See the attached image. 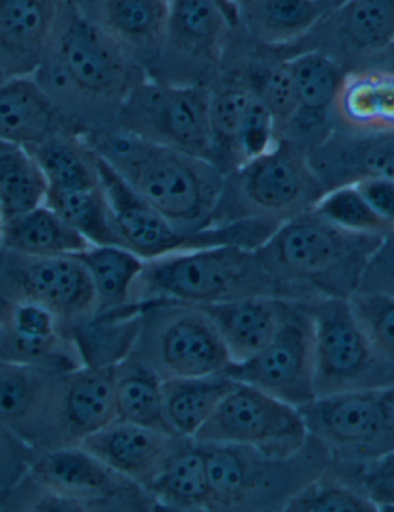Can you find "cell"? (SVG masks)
<instances>
[{"label": "cell", "instance_id": "obj_17", "mask_svg": "<svg viewBox=\"0 0 394 512\" xmlns=\"http://www.w3.org/2000/svg\"><path fill=\"white\" fill-rule=\"evenodd\" d=\"M0 361L67 373L84 366L67 325L27 297L0 290Z\"/></svg>", "mask_w": 394, "mask_h": 512}, {"label": "cell", "instance_id": "obj_49", "mask_svg": "<svg viewBox=\"0 0 394 512\" xmlns=\"http://www.w3.org/2000/svg\"><path fill=\"white\" fill-rule=\"evenodd\" d=\"M320 4L323 5V7L327 8L328 11L333 10V8H336L337 5L342 4L344 0H319Z\"/></svg>", "mask_w": 394, "mask_h": 512}, {"label": "cell", "instance_id": "obj_16", "mask_svg": "<svg viewBox=\"0 0 394 512\" xmlns=\"http://www.w3.org/2000/svg\"><path fill=\"white\" fill-rule=\"evenodd\" d=\"M0 290L42 305L68 330L95 313L92 282L75 256L31 257L2 248Z\"/></svg>", "mask_w": 394, "mask_h": 512}, {"label": "cell", "instance_id": "obj_33", "mask_svg": "<svg viewBox=\"0 0 394 512\" xmlns=\"http://www.w3.org/2000/svg\"><path fill=\"white\" fill-rule=\"evenodd\" d=\"M27 149L41 168L48 189L73 191L101 185L98 155L85 141L84 135L72 130H58L41 143L27 146Z\"/></svg>", "mask_w": 394, "mask_h": 512}, {"label": "cell", "instance_id": "obj_32", "mask_svg": "<svg viewBox=\"0 0 394 512\" xmlns=\"http://www.w3.org/2000/svg\"><path fill=\"white\" fill-rule=\"evenodd\" d=\"M235 383L226 373L164 379L163 412L170 434L194 438Z\"/></svg>", "mask_w": 394, "mask_h": 512}, {"label": "cell", "instance_id": "obj_38", "mask_svg": "<svg viewBox=\"0 0 394 512\" xmlns=\"http://www.w3.org/2000/svg\"><path fill=\"white\" fill-rule=\"evenodd\" d=\"M45 205L53 209L90 245L121 246L113 225L109 202L101 185L98 188L73 191L48 189Z\"/></svg>", "mask_w": 394, "mask_h": 512}, {"label": "cell", "instance_id": "obj_29", "mask_svg": "<svg viewBox=\"0 0 394 512\" xmlns=\"http://www.w3.org/2000/svg\"><path fill=\"white\" fill-rule=\"evenodd\" d=\"M147 492L158 511H211L208 465L203 446L184 438Z\"/></svg>", "mask_w": 394, "mask_h": 512}, {"label": "cell", "instance_id": "obj_25", "mask_svg": "<svg viewBox=\"0 0 394 512\" xmlns=\"http://www.w3.org/2000/svg\"><path fill=\"white\" fill-rule=\"evenodd\" d=\"M334 130L374 135L394 130V73L378 67L350 70L333 106Z\"/></svg>", "mask_w": 394, "mask_h": 512}, {"label": "cell", "instance_id": "obj_9", "mask_svg": "<svg viewBox=\"0 0 394 512\" xmlns=\"http://www.w3.org/2000/svg\"><path fill=\"white\" fill-rule=\"evenodd\" d=\"M317 396L394 389V364L374 349L348 299L311 302Z\"/></svg>", "mask_w": 394, "mask_h": 512}, {"label": "cell", "instance_id": "obj_30", "mask_svg": "<svg viewBox=\"0 0 394 512\" xmlns=\"http://www.w3.org/2000/svg\"><path fill=\"white\" fill-rule=\"evenodd\" d=\"M141 304L93 313L70 328L85 367H113L132 353L140 332Z\"/></svg>", "mask_w": 394, "mask_h": 512}, {"label": "cell", "instance_id": "obj_46", "mask_svg": "<svg viewBox=\"0 0 394 512\" xmlns=\"http://www.w3.org/2000/svg\"><path fill=\"white\" fill-rule=\"evenodd\" d=\"M357 191L367 200L379 219L394 233V181L384 178H365L353 183ZM390 234V236H391Z\"/></svg>", "mask_w": 394, "mask_h": 512}, {"label": "cell", "instance_id": "obj_44", "mask_svg": "<svg viewBox=\"0 0 394 512\" xmlns=\"http://www.w3.org/2000/svg\"><path fill=\"white\" fill-rule=\"evenodd\" d=\"M33 451L0 426V495L13 489L30 468Z\"/></svg>", "mask_w": 394, "mask_h": 512}, {"label": "cell", "instance_id": "obj_6", "mask_svg": "<svg viewBox=\"0 0 394 512\" xmlns=\"http://www.w3.org/2000/svg\"><path fill=\"white\" fill-rule=\"evenodd\" d=\"M208 465L211 511H285L297 492L330 468V451L308 437L294 454L271 455L248 446L201 444Z\"/></svg>", "mask_w": 394, "mask_h": 512}, {"label": "cell", "instance_id": "obj_4", "mask_svg": "<svg viewBox=\"0 0 394 512\" xmlns=\"http://www.w3.org/2000/svg\"><path fill=\"white\" fill-rule=\"evenodd\" d=\"M8 511H158L152 495L89 452L70 448L33 452L22 482L0 495Z\"/></svg>", "mask_w": 394, "mask_h": 512}, {"label": "cell", "instance_id": "obj_26", "mask_svg": "<svg viewBox=\"0 0 394 512\" xmlns=\"http://www.w3.org/2000/svg\"><path fill=\"white\" fill-rule=\"evenodd\" d=\"M200 307L214 322L232 364H240L262 352L276 335L282 299L248 297Z\"/></svg>", "mask_w": 394, "mask_h": 512}, {"label": "cell", "instance_id": "obj_28", "mask_svg": "<svg viewBox=\"0 0 394 512\" xmlns=\"http://www.w3.org/2000/svg\"><path fill=\"white\" fill-rule=\"evenodd\" d=\"M328 13L319 0H249L238 8V27L263 47L285 48L302 41Z\"/></svg>", "mask_w": 394, "mask_h": 512}, {"label": "cell", "instance_id": "obj_13", "mask_svg": "<svg viewBox=\"0 0 394 512\" xmlns=\"http://www.w3.org/2000/svg\"><path fill=\"white\" fill-rule=\"evenodd\" d=\"M314 372L316 338L311 302L282 299L279 327L271 342L254 358L231 364L225 373L299 409L316 398Z\"/></svg>", "mask_w": 394, "mask_h": 512}, {"label": "cell", "instance_id": "obj_22", "mask_svg": "<svg viewBox=\"0 0 394 512\" xmlns=\"http://www.w3.org/2000/svg\"><path fill=\"white\" fill-rule=\"evenodd\" d=\"M306 154L325 192L365 178L394 181V130L374 135L334 130Z\"/></svg>", "mask_w": 394, "mask_h": 512}, {"label": "cell", "instance_id": "obj_8", "mask_svg": "<svg viewBox=\"0 0 394 512\" xmlns=\"http://www.w3.org/2000/svg\"><path fill=\"white\" fill-rule=\"evenodd\" d=\"M140 332L132 352L161 379L220 375L231 366L225 344L200 305L140 302Z\"/></svg>", "mask_w": 394, "mask_h": 512}, {"label": "cell", "instance_id": "obj_18", "mask_svg": "<svg viewBox=\"0 0 394 512\" xmlns=\"http://www.w3.org/2000/svg\"><path fill=\"white\" fill-rule=\"evenodd\" d=\"M62 375L0 361V426L33 452L58 448Z\"/></svg>", "mask_w": 394, "mask_h": 512}, {"label": "cell", "instance_id": "obj_21", "mask_svg": "<svg viewBox=\"0 0 394 512\" xmlns=\"http://www.w3.org/2000/svg\"><path fill=\"white\" fill-rule=\"evenodd\" d=\"M183 440L152 427L115 420L85 438L79 448L147 491Z\"/></svg>", "mask_w": 394, "mask_h": 512}, {"label": "cell", "instance_id": "obj_3", "mask_svg": "<svg viewBox=\"0 0 394 512\" xmlns=\"http://www.w3.org/2000/svg\"><path fill=\"white\" fill-rule=\"evenodd\" d=\"M95 154L184 234L209 228L225 175L211 161L150 143L118 127L84 135Z\"/></svg>", "mask_w": 394, "mask_h": 512}, {"label": "cell", "instance_id": "obj_41", "mask_svg": "<svg viewBox=\"0 0 394 512\" xmlns=\"http://www.w3.org/2000/svg\"><path fill=\"white\" fill-rule=\"evenodd\" d=\"M348 302L374 349L394 364V296L357 291Z\"/></svg>", "mask_w": 394, "mask_h": 512}, {"label": "cell", "instance_id": "obj_43", "mask_svg": "<svg viewBox=\"0 0 394 512\" xmlns=\"http://www.w3.org/2000/svg\"><path fill=\"white\" fill-rule=\"evenodd\" d=\"M277 141L279 138H277L274 118L262 99L254 93L246 107L245 117L238 132L237 149L240 163H246L252 158L266 154Z\"/></svg>", "mask_w": 394, "mask_h": 512}, {"label": "cell", "instance_id": "obj_48", "mask_svg": "<svg viewBox=\"0 0 394 512\" xmlns=\"http://www.w3.org/2000/svg\"><path fill=\"white\" fill-rule=\"evenodd\" d=\"M226 7L231 8L237 13L238 8L243 7V5L248 4L249 0H221Z\"/></svg>", "mask_w": 394, "mask_h": 512}, {"label": "cell", "instance_id": "obj_1", "mask_svg": "<svg viewBox=\"0 0 394 512\" xmlns=\"http://www.w3.org/2000/svg\"><path fill=\"white\" fill-rule=\"evenodd\" d=\"M33 78L67 126L85 135L116 127L124 99L149 76L75 0H67Z\"/></svg>", "mask_w": 394, "mask_h": 512}, {"label": "cell", "instance_id": "obj_51", "mask_svg": "<svg viewBox=\"0 0 394 512\" xmlns=\"http://www.w3.org/2000/svg\"><path fill=\"white\" fill-rule=\"evenodd\" d=\"M0 263H2V248H0Z\"/></svg>", "mask_w": 394, "mask_h": 512}, {"label": "cell", "instance_id": "obj_27", "mask_svg": "<svg viewBox=\"0 0 394 512\" xmlns=\"http://www.w3.org/2000/svg\"><path fill=\"white\" fill-rule=\"evenodd\" d=\"M58 130L72 129L33 75L0 76V140L33 146Z\"/></svg>", "mask_w": 394, "mask_h": 512}, {"label": "cell", "instance_id": "obj_11", "mask_svg": "<svg viewBox=\"0 0 394 512\" xmlns=\"http://www.w3.org/2000/svg\"><path fill=\"white\" fill-rule=\"evenodd\" d=\"M235 27L237 13L221 0H169L163 53L149 78L209 89L220 76Z\"/></svg>", "mask_w": 394, "mask_h": 512}, {"label": "cell", "instance_id": "obj_24", "mask_svg": "<svg viewBox=\"0 0 394 512\" xmlns=\"http://www.w3.org/2000/svg\"><path fill=\"white\" fill-rule=\"evenodd\" d=\"M116 420L113 367H79L62 375L58 448L79 446Z\"/></svg>", "mask_w": 394, "mask_h": 512}, {"label": "cell", "instance_id": "obj_40", "mask_svg": "<svg viewBox=\"0 0 394 512\" xmlns=\"http://www.w3.org/2000/svg\"><path fill=\"white\" fill-rule=\"evenodd\" d=\"M313 211L333 225L353 233L381 237L391 234L390 228L379 219L354 185L325 192Z\"/></svg>", "mask_w": 394, "mask_h": 512}, {"label": "cell", "instance_id": "obj_12", "mask_svg": "<svg viewBox=\"0 0 394 512\" xmlns=\"http://www.w3.org/2000/svg\"><path fill=\"white\" fill-rule=\"evenodd\" d=\"M299 410L334 461L362 465L394 451V389L317 396Z\"/></svg>", "mask_w": 394, "mask_h": 512}, {"label": "cell", "instance_id": "obj_14", "mask_svg": "<svg viewBox=\"0 0 394 512\" xmlns=\"http://www.w3.org/2000/svg\"><path fill=\"white\" fill-rule=\"evenodd\" d=\"M308 437L297 407L237 381L194 440L200 444H234L265 454L289 455L303 448Z\"/></svg>", "mask_w": 394, "mask_h": 512}, {"label": "cell", "instance_id": "obj_34", "mask_svg": "<svg viewBox=\"0 0 394 512\" xmlns=\"http://www.w3.org/2000/svg\"><path fill=\"white\" fill-rule=\"evenodd\" d=\"M116 420L167 432L163 412V379L140 356H129L113 366Z\"/></svg>", "mask_w": 394, "mask_h": 512}, {"label": "cell", "instance_id": "obj_19", "mask_svg": "<svg viewBox=\"0 0 394 512\" xmlns=\"http://www.w3.org/2000/svg\"><path fill=\"white\" fill-rule=\"evenodd\" d=\"M296 89V113L280 140L311 151L334 132L333 106L344 70L319 52L289 56Z\"/></svg>", "mask_w": 394, "mask_h": 512}, {"label": "cell", "instance_id": "obj_5", "mask_svg": "<svg viewBox=\"0 0 394 512\" xmlns=\"http://www.w3.org/2000/svg\"><path fill=\"white\" fill-rule=\"evenodd\" d=\"M260 296L280 297V288L255 250L218 245L144 260L130 302L212 305Z\"/></svg>", "mask_w": 394, "mask_h": 512}, {"label": "cell", "instance_id": "obj_50", "mask_svg": "<svg viewBox=\"0 0 394 512\" xmlns=\"http://www.w3.org/2000/svg\"><path fill=\"white\" fill-rule=\"evenodd\" d=\"M2 226H4V217H2V212H0V236H2Z\"/></svg>", "mask_w": 394, "mask_h": 512}, {"label": "cell", "instance_id": "obj_2", "mask_svg": "<svg viewBox=\"0 0 394 512\" xmlns=\"http://www.w3.org/2000/svg\"><path fill=\"white\" fill-rule=\"evenodd\" d=\"M385 239L347 231L311 209L282 223L255 253L282 299H350Z\"/></svg>", "mask_w": 394, "mask_h": 512}, {"label": "cell", "instance_id": "obj_35", "mask_svg": "<svg viewBox=\"0 0 394 512\" xmlns=\"http://www.w3.org/2000/svg\"><path fill=\"white\" fill-rule=\"evenodd\" d=\"M252 95L248 84L232 76H220L209 87L211 163L223 175L242 164L238 157V132Z\"/></svg>", "mask_w": 394, "mask_h": 512}, {"label": "cell", "instance_id": "obj_39", "mask_svg": "<svg viewBox=\"0 0 394 512\" xmlns=\"http://www.w3.org/2000/svg\"><path fill=\"white\" fill-rule=\"evenodd\" d=\"M288 512H378L353 478L333 465L285 506Z\"/></svg>", "mask_w": 394, "mask_h": 512}, {"label": "cell", "instance_id": "obj_36", "mask_svg": "<svg viewBox=\"0 0 394 512\" xmlns=\"http://www.w3.org/2000/svg\"><path fill=\"white\" fill-rule=\"evenodd\" d=\"M76 259L84 265L95 293V313L118 310L132 304L133 284L143 268V259L123 246L92 245Z\"/></svg>", "mask_w": 394, "mask_h": 512}, {"label": "cell", "instance_id": "obj_23", "mask_svg": "<svg viewBox=\"0 0 394 512\" xmlns=\"http://www.w3.org/2000/svg\"><path fill=\"white\" fill-rule=\"evenodd\" d=\"M67 0H0V73L33 75Z\"/></svg>", "mask_w": 394, "mask_h": 512}, {"label": "cell", "instance_id": "obj_42", "mask_svg": "<svg viewBox=\"0 0 394 512\" xmlns=\"http://www.w3.org/2000/svg\"><path fill=\"white\" fill-rule=\"evenodd\" d=\"M334 463L353 478L379 511H394V451L362 465L342 461Z\"/></svg>", "mask_w": 394, "mask_h": 512}, {"label": "cell", "instance_id": "obj_7", "mask_svg": "<svg viewBox=\"0 0 394 512\" xmlns=\"http://www.w3.org/2000/svg\"><path fill=\"white\" fill-rule=\"evenodd\" d=\"M325 194L305 149L279 140L225 175L211 226L240 220L282 223L311 211Z\"/></svg>", "mask_w": 394, "mask_h": 512}, {"label": "cell", "instance_id": "obj_31", "mask_svg": "<svg viewBox=\"0 0 394 512\" xmlns=\"http://www.w3.org/2000/svg\"><path fill=\"white\" fill-rule=\"evenodd\" d=\"M89 246L47 205L4 220L0 236V248L22 256H76Z\"/></svg>", "mask_w": 394, "mask_h": 512}, {"label": "cell", "instance_id": "obj_47", "mask_svg": "<svg viewBox=\"0 0 394 512\" xmlns=\"http://www.w3.org/2000/svg\"><path fill=\"white\" fill-rule=\"evenodd\" d=\"M367 67H378V69H384L394 73V44L390 45L381 55L376 56Z\"/></svg>", "mask_w": 394, "mask_h": 512}, {"label": "cell", "instance_id": "obj_10", "mask_svg": "<svg viewBox=\"0 0 394 512\" xmlns=\"http://www.w3.org/2000/svg\"><path fill=\"white\" fill-rule=\"evenodd\" d=\"M116 127L150 143L211 161L208 87L143 79L119 107Z\"/></svg>", "mask_w": 394, "mask_h": 512}, {"label": "cell", "instance_id": "obj_37", "mask_svg": "<svg viewBox=\"0 0 394 512\" xmlns=\"http://www.w3.org/2000/svg\"><path fill=\"white\" fill-rule=\"evenodd\" d=\"M48 183L22 144L0 140V212L4 220L45 205Z\"/></svg>", "mask_w": 394, "mask_h": 512}, {"label": "cell", "instance_id": "obj_45", "mask_svg": "<svg viewBox=\"0 0 394 512\" xmlns=\"http://www.w3.org/2000/svg\"><path fill=\"white\" fill-rule=\"evenodd\" d=\"M359 291H374L394 296V243L385 239L365 271Z\"/></svg>", "mask_w": 394, "mask_h": 512}, {"label": "cell", "instance_id": "obj_15", "mask_svg": "<svg viewBox=\"0 0 394 512\" xmlns=\"http://www.w3.org/2000/svg\"><path fill=\"white\" fill-rule=\"evenodd\" d=\"M394 44V0H344L323 16L310 35L285 50L283 58L319 52L344 72L364 69Z\"/></svg>", "mask_w": 394, "mask_h": 512}, {"label": "cell", "instance_id": "obj_20", "mask_svg": "<svg viewBox=\"0 0 394 512\" xmlns=\"http://www.w3.org/2000/svg\"><path fill=\"white\" fill-rule=\"evenodd\" d=\"M147 76L160 61L169 21V0H75Z\"/></svg>", "mask_w": 394, "mask_h": 512}]
</instances>
